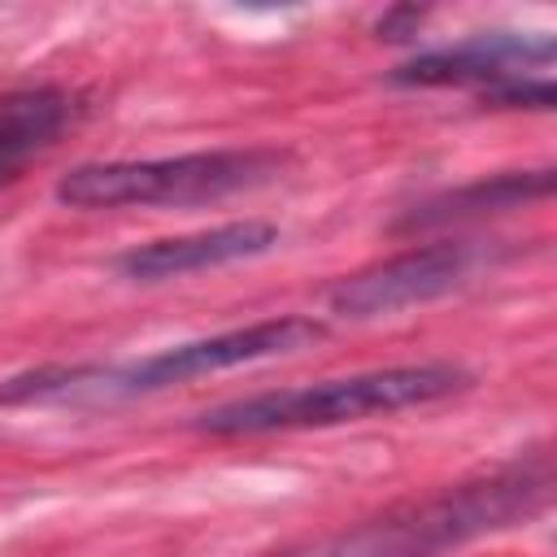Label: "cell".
<instances>
[{
	"label": "cell",
	"mask_w": 557,
	"mask_h": 557,
	"mask_svg": "<svg viewBox=\"0 0 557 557\" xmlns=\"http://www.w3.org/2000/svg\"><path fill=\"white\" fill-rule=\"evenodd\" d=\"M548 496H553L548 453H531L492 474L453 483L422 500L392 505L379 518H366L344 531L287 544L261 557H444L470 540H483L535 518L548 505Z\"/></svg>",
	"instance_id": "obj_2"
},
{
	"label": "cell",
	"mask_w": 557,
	"mask_h": 557,
	"mask_svg": "<svg viewBox=\"0 0 557 557\" xmlns=\"http://www.w3.org/2000/svg\"><path fill=\"white\" fill-rule=\"evenodd\" d=\"M326 335L322 318L309 313H283L261 318L248 326H231L218 335L183 339L161 352L135 357V361H74V366H35L17 370L0 383V409H109L117 400L152 396L205 374H222L235 366L287 357L300 348H313Z\"/></svg>",
	"instance_id": "obj_1"
},
{
	"label": "cell",
	"mask_w": 557,
	"mask_h": 557,
	"mask_svg": "<svg viewBox=\"0 0 557 557\" xmlns=\"http://www.w3.org/2000/svg\"><path fill=\"white\" fill-rule=\"evenodd\" d=\"M474 374L457 361H405V366H379L357 370L339 379L252 392L226 405H213L196 418V431L205 435H274V431H318L361 418H387L400 409L435 405L457 392H466Z\"/></svg>",
	"instance_id": "obj_3"
},
{
	"label": "cell",
	"mask_w": 557,
	"mask_h": 557,
	"mask_svg": "<svg viewBox=\"0 0 557 557\" xmlns=\"http://www.w3.org/2000/svg\"><path fill=\"white\" fill-rule=\"evenodd\" d=\"M500 257H509L505 244L496 239H435V244H413L405 252H392L383 261H370L352 274H344L326 292V309L335 318H383L400 313L426 300H440L457 287H466L474 274L492 270Z\"/></svg>",
	"instance_id": "obj_6"
},
{
	"label": "cell",
	"mask_w": 557,
	"mask_h": 557,
	"mask_svg": "<svg viewBox=\"0 0 557 557\" xmlns=\"http://www.w3.org/2000/svg\"><path fill=\"white\" fill-rule=\"evenodd\" d=\"M557 44L548 30H483L431 52H413L387 83L396 87H461L492 109H553Z\"/></svg>",
	"instance_id": "obj_5"
},
{
	"label": "cell",
	"mask_w": 557,
	"mask_h": 557,
	"mask_svg": "<svg viewBox=\"0 0 557 557\" xmlns=\"http://www.w3.org/2000/svg\"><path fill=\"white\" fill-rule=\"evenodd\" d=\"M278 239H283V231L274 222L244 218V222H222V226L191 231V235L135 244V248L113 257V270L122 278H131V283H170V278L200 274V270H218V265L265 257L270 248H278Z\"/></svg>",
	"instance_id": "obj_7"
},
{
	"label": "cell",
	"mask_w": 557,
	"mask_h": 557,
	"mask_svg": "<svg viewBox=\"0 0 557 557\" xmlns=\"http://www.w3.org/2000/svg\"><path fill=\"white\" fill-rule=\"evenodd\" d=\"M292 152L270 144L248 148H200L178 157H122L83 161L57 178V200L70 209H178L213 205L252 187L274 183Z\"/></svg>",
	"instance_id": "obj_4"
},
{
	"label": "cell",
	"mask_w": 557,
	"mask_h": 557,
	"mask_svg": "<svg viewBox=\"0 0 557 557\" xmlns=\"http://www.w3.org/2000/svg\"><path fill=\"white\" fill-rule=\"evenodd\" d=\"M557 187L553 165L540 170H500V174H483L470 178L461 187H448L413 209L400 213V231H426V226H448V222H466V218H483V213H505L531 200H548Z\"/></svg>",
	"instance_id": "obj_8"
},
{
	"label": "cell",
	"mask_w": 557,
	"mask_h": 557,
	"mask_svg": "<svg viewBox=\"0 0 557 557\" xmlns=\"http://www.w3.org/2000/svg\"><path fill=\"white\" fill-rule=\"evenodd\" d=\"M78 96L65 87H17L0 96V183L17 178L39 152H48L78 117Z\"/></svg>",
	"instance_id": "obj_9"
}]
</instances>
